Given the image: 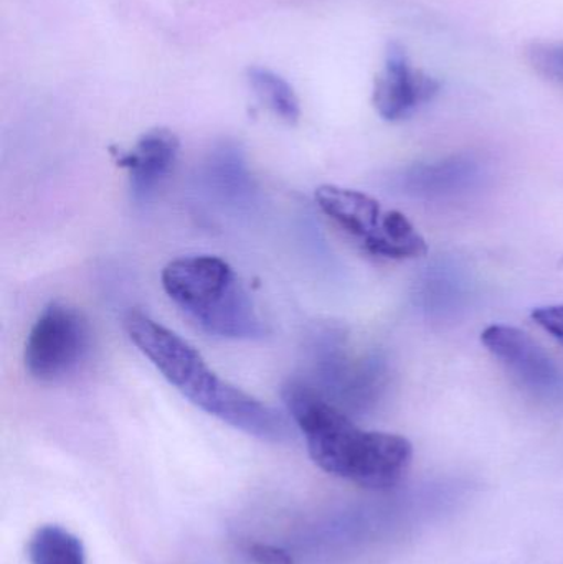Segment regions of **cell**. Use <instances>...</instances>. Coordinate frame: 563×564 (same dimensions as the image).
I'll return each instance as SVG.
<instances>
[{"mask_svg":"<svg viewBox=\"0 0 563 564\" xmlns=\"http://www.w3.org/2000/svg\"><path fill=\"white\" fill-rule=\"evenodd\" d=\"M528 59L538 75L563 86V42L532 43L528 48Z\"/></svg>","mask_w":563,"mask_h":564,"instance_id":"5bb4252c","label":"cell"},{"mask_svg":"<svg viewBox=\"0 0 563 564\" xmlns=\"http://www.w3.org/2000/svg\"><path fill=\"white\" fill-rule=\"evenodd\" d=\"M91 341V327L85 314L63 302H52L40 312L26 337V371L43 383L65 380L85 364Z\"/></svg>","mask_w":563,"mask_h":564,"instance_id":"277c9868","label":"cell"},{"mask_svg":"<svg viewBox=\"0 0 563 564\" xmlns=\"http://www.w3.org/2000/svg\"><path fill=\"white\" fill-rule=\"evenodd\" d=\"M481 341L532 397L555 403L563 401L562 368L526 332L511 325H489L481 334Z\"/></svg>","mask_w":563,"mask_h":564,"instance_id":"5b68a950","label":"cell"},{"mask_svg":"<svg viewBox=\"0 0 563 564\" xmlns=\"http://www.w3.org/2000/svg\"><path fill=\"white\" fill-rule=\"evenodd\" d=\"M178 148L181 142L174 132L158 128L142 134L128 151H112L116 164L128 171L136 200H148L171 174Z\"/></svg>","mask_w":563,"mask_h":564,"instance_id":"52a82bcc","label":"cell"},{"mask_svg":"<svg viewBox=\"0 0 563 564\" xmlns=\"http://www.w3.org/2000/svg\"><path fill=\"white\" fill-rule=\"evenodd\" d=\"M316 202L321 212L340 230L359 241L360 247L380 230L386 214L379 202L370 195L337 185H323L317 188Z\"/></svg>","mask_w":563,"mask_h":564,"instance_id":"9c48e42d","label":"cell"},{"mask_svg":"<svg viewBox=\"0 0 563 564\" xmlns=\"http://www.w3.org/2000/svg\"><path fill=\"white\" fill-rule=\"evenodd\" d=\"M485 177L481 164L468 155H456L433 164L413 165L400 177L403 194L423 200L456 197L475 188Z\"/></svg>","mask_w":563,"mask_h":564,"instance_id":"ba28073f","label":"cell"},{"mask_svg":"<svg viewBox=\"0 0 563 564\" xmlns=\"http://www.w3.org/2000/svg\"><path fill=\"white\" fill-rule=\"evenodd\" d=\"M439 91L440 83L413 68L402 46H389L382 72L373 83L372 102L380 118L403 121L432 101Z\"/></svg>","mask_w":563,"mask_h":564,"instance_id":"8992f818","label":"cell"},{"mask_svg":"<svg viewBox=\"0 0 563 564\" xmlns=\"http://www.w3.org/2000/svg\"><path fill=\"white\" fill-rule=\"evenodd\" d=\"M124 328L138 350L195 406L248 436L268 443L290 440L293 431L283 414L221 380L181 335L141 311L126 314Z\"/></svg>","mask_w":563,"mask_h":564,"instance_id":"7a4b0ae2","label":"cell"},{"mask_svg":"<svg viewBox=\"0 0 563 564\" xmlns=\"http://www.w3.org/2000/svg\"><path fill=\"white\" fill-rule=\"evenodd\" d=\"M161 281L169 299L214 337L257 340L268 334L253 299L221 258H177L162 270Z\"/></svg>","mask_w":563,"mask_h":564,"instance_id":"3957f363","label":"cell"},{"mask_svg":"<svg viewBox=\"0 0 563 564\" xmlns=\"http://www.w3.org/2000/svg\"><path fill=\"white\" fill-rule=\"evenodd\" d=\"M281 394L311 459L324 473L370 490H390L402 482L413 459L409 440L360 430L307 381L290 380Z\"/></svg>","mask_w":563,"mask_h":564,"instance_id":"6da1fadb","label":"cell"},{"mask_svg":"<svg viewBox=\"0 0 563 564\" xmlns=\"http://www.w3.org/2000/svg\"><path fill=\"white\" fill-rule=\"evenodd\" d=\"M462 284L458 276L436 268V271L426 274L423 281V307L433 314H445V312L455 311L463 297Z\"/></svg>","mask_w":563,"mask_h":564,"instance_id":"4fadbf2b","label":"cell"},{"mask_svg":"<svg viewBox=\"0 0 563 564\" xmlns=\"http://www.w3.org/2000/svg\"><path fill=\"white\" fill-rule=\"evenodd\" d=\"M362 248L372 257L386 260H413L429 253L422 235L415 230L405 215L397 210L383 214L380 230Z\"/></svg>","mask_w":563,"mask_h":564,"instance_id":"30bf717a","label":"cell"},{"mask_svg":"<svg viewBox=\"0 0 563 564\" xmlns=\"http://www.w3.org/2000/svg\"><path fill=\"white\" fill-rule=\"evenodd\" d=\"M32 564H86L85 546L78 536L59 525H43L29 545Z\"/></svg>","mask_w":563,"mask_h":564,"instance_id":"8fae6325","label":"cell"},{"mask_svg":"<svg viewBox=\"0 0 563 564\" xmlns=\"http://www.w3.org/2000/svg\"><path fill=\"white\" fill-rule=\"evenodd\" d=\"M532 321L563 345V304L544 305L532 311Z\"/></svg>","mask_w":563,"mask_h":564,"instance_id":"9a60e30c","label":"cell"},{"mask_svg":"<svg viewBox=\"0 0 563 564\" xmlns=\"http://www.w3.org/2000/svg\"><path fill=\"white\" fill-rule=\"evenodd\" d=\"M247 79L255 95L274 115L280 116L283 121L290 122V124L300 121V99H297L293 86L283 76L278 75L273 69L264 68V66H250L247 72Z\"/></svg>","mask_w":563,"mask_h":564,"instance_id":"7c38bea8","label":"cell"},{"mask_svg":"<svg viewBox=\"0 0 563 564\" xmlns=\"http://www.w3.org/2000/svg\"><path fill=\"white\" fill-rule=\"evenodd\" d=\"M251 560L257 564H294L290 553L280 546L263 545V543H255L248 550Z\"/></svg>","mask_w":563,"mask_h":564,"instance_id":"2e32d148","label":"cell"}]
</instances>
